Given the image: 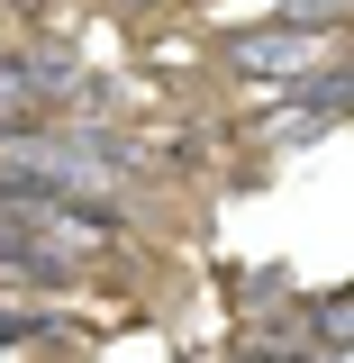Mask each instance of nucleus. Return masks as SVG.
<instances>
[{
  "mask_svg": "<svg viewBox=\"0 0 354 363\" xmlns=\"http://www.w3.org/2000/svg\"><path fill=\"white\" fill-rule=\"evenodd\" d=\"M0 173L73 191V200H118L136 173H155V145L118 128H82V118H37V128L0 136Z\"/></svg>",
  "mask_w": 354,
  "mask_h": 363,
  "instance_id": "obj_1",
  "label": "nucleus"
},
{
  "mask_svg": "<svg viewBox=\"0 0 354 363\" xmlns=\"http://www.w3.org/2000/svg\"><path fill=\"white\" fill-rule=\"evenodd\" d=\"M336 37H345V18H264V28H236L219 55L236 82H291L318 55H336Z\"/></svg>",
  "mask_w": 354,
  "mask_h": 363,
  "instance_id": "obj_2",
  "label": "nucleus"
},
{
  "mask_svg": "<svg viewBox=\"0 0 354 363\" xmlns=\"http://www.w3.org/2000/svg\"><path fill=\"white\" fill-rule=\"evenodd\" d=\"M345 118V55H318L309 73H291L282 82V118H272V145H318V136Z\"/></svg>",
  "mask_w": 354,
  "mask_h": 363,
  "instance_id": "obj_3",
  "label": "nucleus"
},
{
  "mask_svg": "<svg viewBox=\"0 0 354 363\" xmlns=\"http://www.w3.org/2000/svg\"><path fill=\"white\" fill-rule=\"evenodd\" d=\"M18 73H28L37 100L55 109V100H73V82H82V55H73V45H28V55H18Z\"/></svg>",
  "mask_w": 354,
  "mask_h": 363,
  "instance_id": "obj_4",
  "label": "nucleus"
},
{
  "mask_svg": "<svg viewBox=\"0 0 354 363\" xmlns=\"http://www.w3.org/2000/svg\"><path fill=\"white\" fill-rule=\"evenodd\" d=\"M291 336H309L318 354H336V363H345V336H354V309H345V291H318V300H309V327H291Z\"/></svg>",
  "mask_w": 354,
  "mask_h": 363,
  "instance_id": "obj_5",
  "label": "nucleus"
},
{
  "mask_svg": "<svg viewBox=\"0 0 354 363\" xmlns=\"http://www.w3.org/2000/svg\"><path fill=\"white\" fill-rule=\"evenodd\" d=\"M37 118H45L37 82L18 73V55H0V136H9V128H37Z\"/></svg>",
  "mask_w": 354,
  "mask_h": 363,
  "instance_id": "obj_6",
  "label": "nucleus"
},
{
  "mask_svg": "<svg viewBox=\"0 0 354 363\" xmlns=\"http://www.w3.org/2000/svg\"><path fill=\"white\" fill-rule=\"evenodd\" d=\"M282 18H345V0H272Z\"/></svg>",
  "mask_w": 354,
  "mask_h": 363,
  "instance_id": "obj_7",
  "label": "nucleus"
}]
</instances>
